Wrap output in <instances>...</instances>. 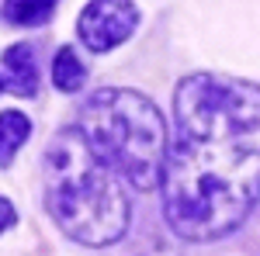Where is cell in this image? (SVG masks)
<instances>
[{"instance_id":"obj_1","label":"cell","mask_w":260,"mask_h":256,"mask_svg":"<svg viewBox=\"0 0 260 256\" xmlns=\"http://www.w3.org/2000/svg\"><path fill=\"white\" fill-rule=\"evenodd\" d=\"M174 138L163 163V211L191 242L240 229L260 197V87L191 73L174 94Z\"/></svg>"},{"instance_id":"obj_2","label":"cell","mask_w":260,"mask_h":256,"mask_svg":"<svg viewBox=\"0 0 260 256\" xmlns=\"http://www.w3.org/2000/svg\"><path fill=\"white\" fill-rule=\"evenodd\" d=\"M45 204L62 232L83 246H111L128 229V197L118 173L98 156L80 128H66L49 142Z\"/></svg>"},{"instance_id":"obj_3","label":"cell","mask_w":260,"mask_h":256,"mask_svg":"<svg viewBox=\"0 0 260 256\" xmlns=\"http://www.w3.org/2000/svg\"><path fill=\"white\" fill-rule=\"evenodd\" d=\"M80 132L132 187L149 191L160 184L167 163V128L153 100L136 90H98L80 107Z\"/></svg>"},{"instance_id":"obj_4","label":"cell","mask_w":260,"mask_h":256,"mask_svg":"<svg viewBox=\"0 0 260 256\" xmlns=\"http://www.w3.org/2000/svg\"><path fill=\"white\" fill-rule=\"evenodd\" d=\"M139 24V11L132 0H90L80 14V39L90 52H108L128 39Z\"/></svg>"},{"instance_id":"obj_5","label":"cell","mask_w":260,"mask_h":256,"mask_svg":"<svg viewBox=\"0 0 260 256\" xmlns=\"http://www.w3.org/2000/svg\"><path fill=\"white\" fill-rule=\"evenodd\" d=\"M4 69H7V87L21 97L39 94V62H35V45L18 42L4 52Z\"/></svg>"},{"instance_id":"obj_6","label":"cell","mask_w":260,"mask_h":256,"mask_svg":"<svg viewBox=\"0 0 260 256\" xmlns=\"http://www.w3.org/2000/svg\"><path fill=\"white\" fill-rule=\"evenodd\" d=\"M28 132H31V121L21 111H4L0 115V166H7L14 159V153L24 145Z\"/></svg>"},{"instance_id":"obj_7","label":"cell","mask_w":260,"mask_h":256,"mask_svg":"<svg viewBox=\"0 0 260 256\" xmlns=\"http://www.w3.org/2000/svg\"><path fill=\"white\" fill-rule=\"evenodd\" d=\"M52 83L59 87L62 94H77L83 83H87V69L80 66L77 52L70 45H62L56 52V62H52Z\"/></svg>"},{"instance_id":"obj_8","label":"cell","mask_w":260,"mask_h":256,"mask_svg":"<svg viewBox=\"0 0 260 256\" xmlns=\"http://www.w3.org/2000/svg\"><path fill=\"white\" fill-rule=\"evenodd\" d=\"M59 0H7L4 4V14L11 24H21V28H31V24H42V21L52 18Z\"/></svg>"},{"instance_id":"obj_9","label":"cell","mask_w":260,"mask_h":256,"mask_svg":"<svg viewBox=\"0 0 260 256\" xmlns=\"http://www.w3.org/2000/svg\"><path fill=\"white\" fill-rule=\"evenodd\" d=\"M7 225H14V208H11V201L0 197V232H4Z\"/></svg>"}]
</instances>
